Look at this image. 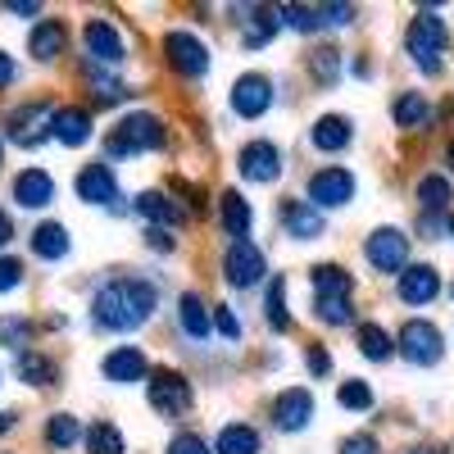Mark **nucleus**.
Masks as SVG:
<instances>
[{"label":"nucleus","instance_id":"1","mask_svg":"<svg viewBox=\"0 0 454 454\" xmlns=\"http://www.w3.org/2000/svg\"><path fill=\"white\" fill-rule=\"evenodd\" d=\"M155 305H160L155 282H145V278H114V282H105L96 291L91 318L105 332H137L141 323L155 318Z\"/></svg>","mask_w":454,"mask_h":454},{"label":"nucleus","instance_id":"2","mask_svg":"<svg viewBox=\"0 0 454 454\" xmlns=\"http://www.w3.org/2000/svg\"><path fill=\"white\" fill-rule=\"evenodd\" d=\"M164 145H168L164 123L150 109H137V114H128V119H119V128L109 132L105 155L109 160H128V155H141V150H164Z\"/></svg>","mask_w":454,"mask_h":454},{"label":"nucleus","instance_id":"3","mask_svg":"<svg viewBox=\"0 0 454 454\" xmlns=\"http://www.w3.org/2000/svg\"><path fill=\"white\" fill-rule=\"evenodd\" d=\"M445 42H450V32H445V19H436L432 10H419L409 23V36H404V46L413 55V64H419L427 78H436L441 73V55H445Z\"/></svg>","mask_w":454,"mask_h":454},{"label":"nucleus","instance_id":"4","mask_svg":"<svg viewBox=\"0 0 454 454\" xmlns=\"http://www.w3.org/2000/svg\"><path fill=\"white\" fill-rule=\"evenodd\" d=\"M395 346H400V355H404L409 364L432 368V364H441V355H445V336H441V327H432L427 318H409V323L400 327V336H395Z\"/></svg>","mask_w":454,"mask_h":454},{"label":"nucleus","instance_id":"5","mask_svg":"<svg viewBox=\"0 0 454 454\" xmlns=\"http://www.w3.org/2000/svg\"><path fill=\"white\" fill-rule=\"evenodd\" d=\"M164 59L168 68L177 73V78H205V68H209V51L196 32H186V27H173L164 36Z\"/></svg>","mask_w":454,"mask_h":454},{"label":"nucleus","instance_id":"6","mask_svg":"<svg viewBox=\"0 0 454 454\" xmlns=\"http://www.w3.org/2000/svg\"><path fill=\"white\" fill-rule=\"evenodd\" d=\"M51 105L46 100H27V105H19V109H10V119H5V137L14 141V145H23V150H32V145H42L46 137H51Z\"/></svg>","mask_w":454,"mask_h":454},{"label":"nucleus","instance_id":"7","mask_svg":"<svg viewBox=\"0 0 454 454\" xmlns=\"http://www.w3.org/2000/svg\"><path fill=\"white\" fill-rule=\"evenodd\" d=\"M223 273L237 291H250V286L263 282V273H269V259H263V250L254 241H232L223 254Z\"/></svg>","mask_w":454,"mask_h":454},{"label":"nucleus","instance_id":"8","mask_svg":"<svg viewBox=\"0 0 454 454\" xmlns=\"http://www.w3.org/2000/svg\"><path fill=\"white\" fill-rule=\"evenodd\" d=\"M145 377H150V382H145L150 404H155L164 419H177V413H186V404H192V387H186L182 372H173V368H150Z\"/></svg>","mask_w":454,"mask_h":454},{"label":"nucleus","instance_id":"9","mask_svg":"<svg viewBox=\"0 0 454 454\" xmlns=\"http://www.w3.org/2000/svg\"><path fill=\"white\" fill-rule=\"evenodd\" d=\"M368 263L377 273H404L409 269V237L400 232V227H377V232L368 237L364 246Z\"/></svg>","mask_w":454,"mask_h":454},{"label":"nucleus","instance_id":"10","mask_svg":"<svg viewBox=\"0 0 454 454\" xmlns=\"http://www.w3.org/2000/svg\"><path fill=\"white\" fill-rule=\"evenodd\" d=\"M355 200V173L346 168H318L309 177V205L314 209H340Z\"/></svg>","mask_w":454,"mask_h":454},{"label":"nucleus","instance_id":"11","mask_svg":"<svg viewBox=\"0 0 454 454\" xmlns=\"http://www.w3.org/2000/svg\"><path fill=\"white\" fill-rule=\"evenodd\" d=\"M78 200L87 205H109V209H123V192H119V177H114L109 164H87L78 173Z\"/></svg>","mask_w":454,"mask_h":454},{"label":"nucleus","instance_id":"12","mask_svg":"<svg viewBox=\"0 0 454 454\" xmlns=\"http://www.w3.org/2000/svg\"><path fill=\"white\" fill-rule=\"evenodd\" d=\"M82 46L96 64H123L128 59V46H123V32L114 27L109 19H91L82 27Z\"/></svg>","mask_w":454,"mask_h":454},{"label":"nucleus","instance_id":"13","mask_svg":"<svg viewBox=\"0 0 454 454\" xmlns=\"http://www.w3.org/2000/svg\"><path fill=\"white\" fill-rule=\"evenodd\" d=\"M241 177L246 182H259V186H269V182H278L282 177V155H278V145L273 141H250V145H241Z\"/></svg>","mask_w":454,"mask_h":454},{"label":"nucleus","instance_id":"14","mask_svg":"<svg viewBox=\"0 0 454 454\" xmlns=\"http://www.w3.org/2000/svg\"><path fill=\"white\" fill-rule=\"evenodd\" d=\"M232 109L241 114V119H259V114H269L273 109V82L263 78V73H246V78H237Z\"/></svg>","mask_w":454,"mask_h":454},{"label":"nucleus","instance_id":"15","mask_svg":"<svg viewBox=\"0 0 454 454\" xmlns=\"http://www.w3.org/2000/svg\"><path fill=\"white\" fill-rule=\"evenodd\" d=\"M309 419H314V395H309L305 387H291V391H282V395L273 400V423H278L282 432L309 427Z\"/></svg>","mask_w":454,"mask_h":454},{"label":"nucleus","instance_id":"16","mask_svg":"<svg viewBox=\"0 0 454 454\" xmlns=\"http://www.w3.org/2000/svg\"><path fill=\"white\" fill-rule=\"evenodd\" d=\"M64 46H68V23L64 19H42L32 32H27V51H32V59L36 64H51V59H59L64 55Z\"/></svg>","mask_w":454,"mask_h":454},{"label":"nucleus","instance_id":"17","mask_svg":"<svg viewBox=\"0 0 454 454\" xmlns=\"http://www.w3.org/2000/svg\"><path fill=\"white\" fill-rule=\"evenodd\" d=\"M145 372H150V364H145V355L137 346H114L105 355V377H109V382H119V387L145 382Z\"/></svg>","mask_w":454,"mask_h":454},{"label":"nucleus","instance_id":"18","mask_svg":"<svg viewBox=\"0 0 454 454\" xmlns=\"http://www.w3.org/2000/svg\"><path fill=\"white\" fill-rule=\"evenodd\" d=\"M441 295V278L432 263H413V269L400 273V300L404 305H432V300Z\"/></svg>","mask_w":454,"mask_h":454},{"label":"nucleus","instance_id":"19","mask_svg":"<svg viewBox=\"0 0 454 454\" xmlns=\"http://www.w3.org/2000/svg\"><path fill=\"white\" fill-rule=\"evenodd\" d=\"M250 218H254V214H250V200L227 186V192L218 196V227H223V237L246 241V237H250Z\"/></svg>","mask_w":454,"mask_h":454},{"label":"nucleus","instance_id":"20","mask_svg":"<svg viewBox=\"0 0 454 454\" xmlns=\"http://www.w3.org/2000/svg\"><path fill=\"white\" fill-rule=\"evenodd\" d=\"M51 137L59 145H87L91 141V114L78 109V105H64L51 114Z\"/></svg>","mask_w":454,"mask_h":454},{"label":"nucleus","instance_id":"21","mask_svg":"<svg viewBox=\"0 0 454 454\" xmlns=\"http://www.w3.org/2000/svg\"><path fill=\"white\" fill-rule=\"evenodd\" d=\"M14 200H19L23 209H46V205L55 200V177L42 173V168H23V173L14 177Z\"/></svg>","mask_w":454,"mask_h":454},{"label":"nucleus","instance_id":"22","mask_svg":"<svg viewBox=\"0 0 454 454\" xmlns=\"http://www.w3.org/2000/svg\"><path fill=\"white\" fill-rule=\"evenodd\" d=\"M282 227L300 241H314V237H323V214L309 200H286L282 205Z\"/></svg>","mask_w":454,"mask_h":454},{"label":"nucleus","instance_id":"23","mask_svg":"<svg viewBox=\"0 0 454 454\" xmlns=\"http://www.w3.org/2000/svg\"><path fill=\"white\" fill-rule=\"evenodd\" d=\"M14 377H19V382H27V387H55V382H59V368H55V359L42 355V350H19Z\"/></svg>","mask_w":454,"mask_h":454},{"label":"nucleus","instance_id":"24","mask_svg":"<svg viewBox=\"0 0 454 454\" xmlns=\"http://www.w3.org/2000/svg\"><path fill=\"white\" fill-rule=\"evenodd\" d=\"M132 209H137V214H141L145 223H155V227H164V232H168L173 223H182V218H186V209H182L177 200H168L164 192H141Z\"/></svg>","mask_w":454,"mask_h":454},{"label":"nucleus","instance_id":"25","mask_svg":"<svg viewBox=\"0 0 454 454\" xmlns=\"http://www.w3.org/2000/svg\"><path fill=\"white\" fill-rule=\"evenodd\" d=\"M278 27H282L278 10H269V5L250 10V14H246V23H241V46H246V51H259V46H269L273 36H278Z\"/></svg>","mask_w":454,"mask_h":454},{"label":"nucleus","instance_id":"26","mask_svg":"<svg viewBox=\"0 0 454 454\" xmlns=\"http://www.w3.org/2000/svg\"><path fill=\"white\" fill-rule=\"evenodd\" d=\"M259 450H263V436L250 423H227L214 436V454H259Z\"/></svg>","mask_w":454,"mask_h":454},{"label":"nucleus","instance_id":"27","mask_svg":"<svg viewBox=\"0 0 454 454\" xmlns=\"http://www.w3.org/2000/svg\"><path fill=\"white\" fill-rule=\"evenodd\" d=\"M309 137H314L318 150H327V155H332V150H346L350 145V119H346V114H323Z\"/></svg>","mask_w":454,"mask_h":454},{"label":"nucleus","instance_id":"28","mask_svg":"<svg viewBox=\"0 0 454 454\" xmlns=\"http://www.w3.org/2000/svg\"><path fill=\"white\" fill-rule=\"evenodd\" d=\"M177 323H182V332L192 336V340H205V336H209V314H205V300H200L196 291H182V300H177Z\"/></svg>","mask_w":454,"mask_h":454},{"label":"nucleus","instance_id":"29","mask_svg":"<svg viewBox=\"0 0 454 454\" xmlns=\"http://www.w3.org/2000/svg\"><path fill=\"white\" fill-rule=\"evenodd\" d=\"M32 254L36 259H64L68 254V232H64L59 223H42L32 232Z\"/></svg>","mask_w":454,"mask_h":454},{"label":"nucleus","instance_id":"30","mask_svg":"<svg viewBox=\"0 0 454 454\" xmlns=\"http://www.w3.org/2000/svg\"><path fill=\"white\" fill-rule=\"evenodd\" d=\"M391 114H395V123H400V128H427V123H432V105H427L419 91H404V96L395 100Z\"/></svg>","mask_w":454,"mask_h":454},{"label":"nucleus","instance_id":"31","mask_svg":"<svg viewBox=\"0 0 454 454\" xmlns=\"http://www.w3.org/2000/svg\"><path fill=\"white\" fill-rule=\"evenodd\" d=\"M359 350H364V359H372V364H387V359L395 355V340L387 336V327L364 323V327H359Z\"/></svg>","mask_w":454,"mask_h":454},{"label":"nucleus","instance_id":"32","mask_svg":"<svg viewBox=\"0 0 454 454\" xmlns=\"http://www.w3.org/2000/svg\"><path fill=\"white\" fill-rule=\"evenodd\" d=\"M263 314H269V327H273V332H286V327H291V314H286V278H273V282H269Z\"/></svg>","mask_w":454,"mask_h":454},{"label":"nucleus","instance_id":"33","mask_svg":"<svg viewBox=\"0 0 454 454\" xmlns=\"http://www.w3.org/2000/svg\"><path fill=\"white\" fill-rule=\"evenodd\" d=\"M350 273L336 269V263H318L314 269V295H350Z\"/></svg>","mask_w":454,"mask_h":454},{"label":"nucleus","instance_id":"34","mask_svg":"<svg viewBox=\"0 0 454 454\" xmlns=\"http://www.w3.org/2000/svg\"><path fill=\"white\" fill-rule=\"evenodd\" d=\"M82 436V423L73 419V413H55V419L46 423V445L51 450H68V445H78Z\"/></svg>","mask_w":454,"mask_h":454},{"label":"nucleus","instance_id":"35","mask_svg":"<svg viewBox=\"0 0 454 454\" xmlns=\"http://www.w3.org/2000/svg\"><path fill=\"white\" fill-rule=\"evenodd\" d=\"M419 205H423V214H441L450 205V182L441 173H432V177L419 182Z\"/></svg>","mask_w":454,"mask_h":454},{"label":"nucleus","instance_id":"36","mask_svg":"<svg viewBox=\"0 0 454 454\" xmlns=\"http://www.w3.org/2000/svg\"><path fill=\"white\" fill-rule=\"evenodd\" d=\"M314 309H318V318L332 323V327H346V323L355 318L350 295H314Z\"/></svg>","mask_w":454,"mask_h":454},{"label":"nucleus","instance_id":"37","mask_svg":"<svg viewBox=\"0 0 454 454\" xmlns=\"http://www.w3.org/2000/svg\"><path fill=\"white\" fill-rule=\"evenodd\" d=\"M87 450L91 454H123V432L114 423H96V427H87Z\"/></svg>","mask_w":454,"mask_h":454},{"label":"nucleus","instance_id":"38","mask_svg":"<svg viewBox=\"0 0 454 454\" xmlns=\"http://www.w3.org/2000/svg\"><path fill=\"white\" fill-rule=\"evenodd\" d=\"M309 73H314V82L318 87H332L336 78H340V55L336 51H309Z\"/></svg>","mask_w":454,"mask_h":454},{"label":"nucleus","instance_id":"39","mask_svg":"<svg viewBox=\"0 0 454 454\" xmlns=\"http://www.w3.org/2000/svg\"><path fill=\"white\" fill-rule=\"evenodd\" d=\"M36 323L32 318H0V346H10V350H23L27 340H32Z\"/></svg>","mask_w":454,"mask_h":454},{"label":"nucleus","instance_id":"40","mask_svg":"<svg viewBox=\"0 0 454 454\" xmlns=\"http://www.w3.org/2000/svg\"><path fill=\"white\" fill-rule=\"evenodd\" d=\"M278 14H282V23L295 27V32H318V27H323L314 5H286V10H278Z\"/></svg>","mask_w":454,"mask_h":454},{"label":"nucleus","instance_id":"41","mask_svg":"<svg viewBox=\"0 0 454 454\" xmlns=\"http://www.w3.org/2000/svg\"><path fill=\"white\" fill-rule=\"evenodd\" d=\"M336 400L346 404V409H372V387L368 382H340Z\"/></svg>","mask_w":454,"mask_h":454},{"label":"nucleus","instance_id":"42","mask_svg":"<svg viewBox=\"0 0 454 454\" xmlns=\"http://www.w3.org/2000/svg\"><path fill=\"white\" fill-rule=\"evenodd\" d=\"M19 286H23V263L14 254H0V295L19 291Z\"/></svg>","mask_w":454,"mask_h":454},{"label":"nucleus","instance_id":"43","mask_svg":"<svg viewBox=\"0 0 454 454\" xmlns=\"http://www.w3.org/2000/svg\"><path fill=\"white\" fill-rule=\"evenodd\" d=\"M318 23L323 27H346V23H355V5H318Z\"/></svg>","mask_w":454,"mask_h":454},{"label":"nucleus","instance_id":"44","mask_svg":"<svg viewBox=\"0 0 454 454\" xmlns=\"http://www.w3.org/2000/svg\"><path fill=\"white\" fill-rule=\"evenodd\" d=\"M168 454H209V445H205L196 432H182V436H173Z\"/></svg>","mask_w":454,"mask_h":454},{"label":"nucleus","instance_id":"45","mask_svg":"<svg viewBox=\"0 0 454 454\" xmlns=\"http://www.w3.org/2000/svg\"><path fill=\"white\" fill-rule=\"evenodd\" d=\"M132 91L123 87V82H109V78H96V100L100 105H114V100H128Z\"/></svg>","mask_w":454,"mask_h":454},{"label":"nucleus","instance_id":"46","mask_svg":"<svg viewBox=\"0 0 454 454\" xmlns=\"http://www.w3.org/2000/svg\"><path fill=\"white\" fill-rule=\"evenodd\" d=\"M340 454H377V441L372 436H346V441H340Z\"/></svg>","mask_w":454,"mask_h":454},{"label":"nucleus","instance_id":"47","mask_svg":"<svg viewBox=\"0 0 454 454\" xmlns=\"http://www.w3.org/2000/svg\"><path fill=\"white\" fill-rule=\"evenodd\" d=\"M214 323H218V332H223L227 340H237V336H241V323H237V314L227 309V305H223V309L214 314Z\"/></svg>","mask_w":454,"mask_h":454},{"label":"nucleus","instance_id":"48","mask_svg":"<svg viewBox=\"0 0 454 454\" xmlns=\"http://www.w3.org/2000/svg\"><path fill=\"white\" fill-rule=\"evenodd\" d=\"M309 372H314V377H327V372H332V359H327L323 346H309Z\"/></svg>","mask_w":454,"mask_h":454},{"label":"nucleus","instance_id":"49","mask_svg":"<svg viewBox=\"0 0 454 454\" xmlns=\"http://www.w3.org/2000/svg\"><path fill=\"white\" fill-rule=\"evenodd\" d=\"M10 14H23V19H42V5H32V0H5Z\"/></svg>","mask_w":454,"mask_h":454},{"label":"nucleus","instance_id":"50","mask_svg":"<svg viewBox=\"0 0 454 454\" xmlns=\"http://www.w3.org/2000/svg\"><path fill=\"white\" fill-rule=\"evenodd\" d=\"M145 241L155 246V250H173V237L164 232V227H150V232H145Z\"/></svg>","mask_w":454,"mask_h":454},{"label":"nucleus","instance_id":"51","mask_svg":"<svg viewBox=\"0 0 454 454\" xmlns=\"http://www.w3.org/2000/svg\"><path fill=\"white\" fill-rule=\"evenodd\" d=\"M14 73H19V68H14V59H10L5 51H0V91H5V87L14 82Z\"/></svg>","mask_w":454,"mask_h":454},{"label":"nucleus","instance_id":"52","mask_svg":"<svg viewBox=\"0 0 454 454\" xmlns=\"http://www.w3.org/2000/svg\"><path fill=\"white\" fill-rule=\"evenodd\" d=\"M10 237H14V218H10L5 209H0V250L10 246Z\"/></svg>","mask_w":454,"mask_h":454},{"label":"nucleus","instance_id":"53","mask_svg":"<svg viewBox=\"0 0 454 454\" xmlns=\"http://www.w3.org/2000/svg\"><path fill=\"white\" fill-rule=\"evenodd\" d=\"M10 427H14V413L5 409V413H0V432H10Z\"/></svg>","mask_w":454,"mask_h":454},{"label":"nucleus","instance_id":"54","mask_svg":"<svg viewBox=\"0 0 454 454\" xmlns=\"http://www.w3.org/2000/svg\"><path fill=\"white\" fill-rule=\"evenodd\" d=\"M409 454H445V450H436V445H419V450H409Z\"/></svg>","mask_w":454,"mask_h":454},{"label":"nucleus","instance_id":"55","mask_svg":"<svg viewBox=\"0 0 454 454\" xmlns=\"http://www.w3.org/2000/svg\"><path fill=\"white\" fill-rule=\"evenodd\" d=\"M445 232H450V237H454V214H450V218H445Z\"/></svg>","mask_w":454,"mask_h":454},{"label":"nucleus","instance_id":"56","mask_svg":"<svg viewBox=\"0 0 454 454\" xmlns=\"http://www.w3.org/2000/svg\"><path fill=\"white\" fill-rule=\"evenodd\" d=\"M450 168H454V141H450Z\"/></svg>","mask_w":454,"mask_h":454},{"label":"nucleus","instance_id":"57","mask_svg":"<svg viewBox=\"0 0 454 454\" xmlns=\"http://www.w3.org/2000/svg\"><path fill=\"white\" fill-rule=\"evenodd\" d=\"M0 155H5V141H0Z\"/></svg>","mask_w":454,"mask_h":454}]
</instances>
